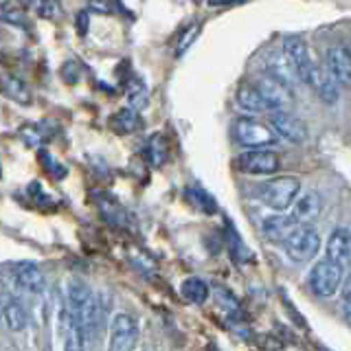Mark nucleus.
I'll return each mask as SVG.
<instances>
[{
  "mask_svg": "<svg viewBox=\"0 0 351 351\" xmlns=\"http://www.w3.org/2000/svg\"><path fill=\"white\" fill-rule=\"evenodd\" d=\"M112 125H114L119 132H123V134H128V132L138 130L141 119H138V114H136V110H134V108H123L121 112H117V114L112 117Z\"/></svg>",
  "mask_w": 351,
  "mask_h": 351,
  "instance_id": "obj_24",
  "label": "nucleus"
},
{
  "mask_svg": "<svg viewBox=\"0 0 351 351\" xmlns=\"http://www.w3.org/2000/svg\"><path fill=\"white\" fill-rule=\"evenodd\" d=\"M197 33H200V27L197 25H193V27H189L184 33H182V38L178 40V47H176V55H182L186 49L191 47V44L195 42V38H197Z\"/></svg>",
  "mask_w": 351,
  "mask_h": 351,
  "instance_id": "obj_25",
  "label": "nucleus"
},
{
  "mask_svg": "<svg viewBox=\"0 0 351 351\" xmlns=\"http://www.w3.org/2000/svg\"><path fill=\"white\" fill-rule=\"evenodd\" d=\"M301 195V182L294 176H279V178L263 180L257 186V197L259 200L274 208V211H288Z\"/></svg>",
  "mask_w": 351,
  "mask_h": 351,
  "instance_id": "obj_2",
  "label": "nucleus"
},
{
  "mask_svg": "<svg viewBox=\"0 0 351 351\" xmlns=\"http://www.w3.org/2000/svg\"><path fill=\"white\" fill-rule=\"evenodd\" d=\"M145 156L149 158V162L154 165V167H160V165L167 160V143H165V138L160 134H154L147 141Z\"/></svg>",
  "mask_w": 351,
  "mask_h": 351,
  "instance_id": "obj_23",
  "label": "nucleus"
},
{
  "mask_svg": "<svg viewBox=\"0 0 351 351\" xmlns=\"http://www.w3.org/2000/svg\"><path fill=\"white\" fill-rule=\"evenodd\" d=\"M77 25H80V33H86V27H88V16H86V11H82V14L77 16Z\"/></svg>",
  "mask_w": 351,
  "mask_h": 351,
  "instance_id": "obj_28",
  "label": "nucleus"
},
{
  "mask_svg": "<svg viewBox=\"0 0 351 351\" xmlns=\"http://www.w3.org/2000/svg\"><path fill=\"white\" fill-rule=\"evenodd\" d=\"M0 90H3V95L9 97L11 101H16L20 106L31 104V90L20 77H3V82H0Z\"/></svg>",
  "mask_w": 351,
  "mask_h": 351,
  "instance_id": "obj_21",
  "label": "nucleus"
},
{
  "mask_svg": "<svg viewBox=\"0 0 351 351\" xmlns=\"http://www.w3.org/2000/svg\"><path fill=\"white\" fill-rule=\"evenodd\" d=\"M66 305H69L75 321L84 329L86 340H97L104 325V305L101 299L80 279H73L66 285Z\"/></svg>",
  "mask_w": 351,
  "mask_h": 351,
  "instance_id": "obj_1",
  "label": "nucleus"
},
{
  "mask_svg": "<svg viewBox=\"0 0 351 351\" xmlns=\"http://www.w3.org/2000/svg\"><path fill=\"white\" fill-rule=\"evenodd\" d=\"M180 292L189 303H204L208 299V285H206V281L197 279V277L184 279L180 285Z\"/></svg>",
  "mask_w": 351,
  "mask_h": 351,
  "instance_id": "obj_22",
  "label": "nucleus"
},
{
  "mask_svg": "<svg viewBox=\"0 0 351 351\" xmlns=\"http://www.w3.org/2000/svg\"><path fill=\"white\" fill-rule=\"evenodd\" d=\"M257 90L270 112H290V108L294 106V97L290 88L274 82L268 75H263L257 82Z\"/></svg>",
  "mask_w": 351,
  "mask_h": 351,
  "instance_id": "obj_11",
  "label": "nucleus"
},
{
  "mask_svg": "<svg viewBox=\"0 0 351 351\" xmlns=\"http://www.w3.org/2000/svg\"><path fill=\"white\" fill-rule=\"evenodd\" d=\"M266 75L272 77L274 82L288 86L290 90H292V86H296V84L301 82L299 75H296V71H294V66L288 60V55H285L283 51H274L268 58V62H266Z\"/></svg>",
  "mask_w": 351,
  "mask_h": 351,
  "instance_id": "obj_16",
  "label": "nucleus"
},
{
  "mask_svg": "<svg viewBox=\"0 0 351 351\" xmlns=\"http://www.w3.org/2000/svg\"><path fill=\"white\" fill-rule=\"evenodd\" d=\"M138 343V323L134 316L117 312L110 321L108 351H134Z\"/></svg>",
  "mask_w": 351,
  "mask_h": 351,
  "instance_id": "obj_7",
  "label": "nucleus"
},
{
  "mask_svg": "<svg viewBox=\"0 0 351 351\" xmlns=\"http://www.w3.org/2000/svg\"><path fill=\"white\" fill-rule=\"evenodd\" d=\"M36 9L42 18H53L55 14H60V5H55V3H42Z\"/></svg>",
  "mask_w": 351,
  "mask_h": 351,
  "instance_id": "obj_27",
  "label": "nucleus"
},
{
  "mask_svg": "<svg viewBox=\"0 0 351 351\" xmlns=\"http://www.w3.org/2000/svg\"><path fill=\"white\" fill-rule=\"evenodd\" d=\"M14 281L18 288L25 292V294H31V296H40L44 292V274L40 270L38 263L33 261H20L14 266Z\"/></svg>",
  "mask_w": 351,
  "mask_h": 351,
  "instance_id": "obj_13",
  "label": "nucleus"
},
{
  "mask_svg": "<svg viewBox=\"0 0 351 351\" xmlns=\"http://www.w3.org/2000/svg\"><path fill=\"white\" fill-rule=\"evenodd\" d=\"M55 336H58L60 351H84L86 347L84 329L75 321L64 299L55 305Z\"/></svg>",
  "mask_w": 351,
  "mask_h": 351,
  "instance_id": "obj_5",
  "label": "nucleus"
},
{
  "mask_svg": "<svg viewBox=\"0 0 351 351\" xmlns=\"http://www.w3.org/2000/svg\"><path fill=\"white\" fill-rule=\"evenodd\" d=\"M296 226H299V224L294 222L292 215H281L279 213V215H270V217L263 219L261 230L270 241H279V244H283Z\"/></svg>",
  "mask_w": 351,
  "mask_h": 351,
  "instance_id": "obj_18",
  "label": "nucleus"
},
{
  "mask_svg": "<svg viewBox=\"0 0 351 351\" xmlns=\"http://www.w3.org/2000/svg\"><path fill=\"white\" fill-rule=\"evenodd\" d=\"M307 86H312V88H314V93H316L318 97H321V101H325L327 106H336V104H338L340 90H338V84L334 82V77L329 75V73H325V71L318 69Z\"/></svg>",
  "mask_w": 351,
  "mask_h": 351,
  "instance_id": "obj_20",
  "label": "nucleus"
},
{
  "mask_svg": "<svg viewBox=\"0 0 351 351\" xmlns=\"http://www.w3.org/2000/svg\"><path fill=\"white\" fill-rule=\"evenodd\" d=\"M340 303H343V314H345V318L351 323V272L345 277V283H343V299H340Z\"/></svg>",
  "mask_w": 351,
  "mask_h": 351,
  "instance_id": "obj_26",
  "label": "nucleus"
},
{
  "mask_svg": "<svg viewBox=\"0 0 351 351\" xmlns=\"http://www.w3.org/2000/svg\"><path fill=\"white\" fill-rule=\"evenodd\" d=\"M283 250L292 261L307 263L321 250V235H318V230L314 226L299 224L290 233V237L283 241Z\"/></svg>",
  "mask_w": 351,
  "mask_h": 351,
  "instance_id": "obj_6",
  "label": "nucleus"
},
{
  "mask_svg": "<svg viewBox=\"0 0 351 351\" xmlns=\"http://www.w3.org/2000/svg\"><path fill=\"white\" fill-rule=\"evenodd\" d=\"M3 318L11 332H22V329H27V325H29L27 307L20 299H16V296H9V299L3 303Z\"/></svg>",
  "mask_w": 351,
  "mask_h": 351,
  "instance_id": "obj_19",
  "label": "nucleus"
},
{
  "mask_svg": "<svg viewBox=\"0 0 351 351\" xmlns=\"http://www.w3.org/2000/svg\"><path fill=\"white\" fill-rule=\"evenodd\" d=\"M270 128L281 141L290 143V145H303V143L310 138V130H307V125L292 112H272Z\"/></svg>",
  "mask_w": 351,
  "mask_h": 351,
  "instance_id": "obj_10",
  "label": "nucleus"
},
{
  "mask_svg": "<svg viewBox=\"0 0 351 351\" xmlns=\"http://www.w3.org/2000/svg\"><path fill=\"white\" fill-rule=\"evenodd\" d=\"M230 136H233L237 145H241L246 152L248 149H268L279 143V136L274 134L272 128L259 123V121L252 117L235 119L233 125H230Z\"/></svg>",
  "mask_w": 351,
  "mask_h": 351,
  "instance_id": "obj_3",
  "label": "nucleus"
},
{
  "mask_svg": "<svg viewBox=\"0 0 351 351\" xmlns=\"http://www.w3.org/2000/svg\"><path fill=\"white\" fill-rule=\"evenodd\" d=\"M327 73L340 86H351V49L338 44L327 51Z\"/></svg>",
  "mask_w": 351,
  "mask_h": 351,
  "instance_id": "obj_14",
  "label": "nucleus"
},
{
  "mask_svg": "<svg viewBox=\"0 0 351 351\" xmlns=\"http://www.w3.org/2000/svg\"><path fill=\"white\" fill-rule=\"evenodd\" d=\"M235 169L250 176H272L281 169V158L270 149H248L235 158Z\"/></svg>",
  "mask_w": 351,
  "mask_h": 351,
  "instance_id": "obj_8",
  "label": "nucleus"
},
{
  "mask_svg": "<svg viewBox=\"0 0 351 351\" xmlns=\"http://www.w3.org/2000/svg\"><path fill=\"white\" fill-rule=\"evenodd\" d=\"M323 195L318 191H305L299 195V200L294 202L292 206V219L296 224H303V226H310L316 217H321L323 213Z\"/></svg>",
  "mask_w": 351,
  "mask_h": 351,
  "instance_id": "obj_15",
  "label": "nucleus"
},
{
  "mask_svg": "<svg viewBox=\"0 0 351 351\" xmlns=\"http://www.w3.org/2000/svg\"><path fill=\"white\" fill-rule=\"evenodd\" d=\"M235 101H237V108L241 112H246V117H257V114H263L266 112V104H263V99L257 90V86H250V84H241L235 93Z\"/></svg>",
  "mask_w": 351,
  "mask_h": 351,
  "instance_id": "obj_17",
  "label": "nucleus"
},
{
  "mask_svg": "<svg viewBox=\"0 0 351 351\" xmlns=\"http://www.w3.org/2000/svg\"><path fill=\"white\" fill-rule=\"evenodd\" d=\"M283 53L288 55L290 64L294 66L299 80L310 84V80L314 77V73L318 71V66L312 58L310 49H307V42L299 36H285L283 38Z\"/></svg>",
  "mask_w": 351,
  "mask_h": 351,
  "instance_id": "obj_9",
  "label": "nucleus"
},
{
  "mask_svg": "<svg viewBox=\"0 0 351 351\" xmlns=\"http://www.w3.org/2000/svg\"><path fill=\"white\" fill-rule=\"evenodd\" d=\"M325 259L343 268L351 263V230L347 226H338L329 233L325 244Z\"/></svg>",
  "mask_w": 351,
  "mask_h": 351,
  "instance_id": "obj_12",
  "label": "nucleus"
},
{
  "mask_svg": "<svg viewBox=\"0 0 351 351\" xmlns=\"http://www.w3.org/2000/svg\"><path fill=\"white\" fill-rule=\"evenodd\" d=\"M0 173H3V165H0Z\"/></svg>",
  "mask_w": 351,
  "mask_h": 351,
  "instance_id": "obj_29",
  "label": "nucleus"
},
{
  "mask_svg": "<svg viewBox=\"0 0 351 351\" xmlns=\"http://www.w3.org/2000/svg\"><path fill=\"white\" fill-rule=\"evenodd\" d=\"M345 268L338 266V263L329 261V259H321L316 261L314 266L307 272V283H310V288L316 296H334L338 290H343V283H345Z\"/></svg>",
  "mask_w": 351,
  "mask_h": 351,
  "instance_id": "obj_4",
  "label": "nucleus"
}]
</instances>
